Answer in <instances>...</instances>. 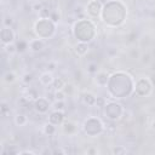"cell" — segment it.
<instances>
[{
    "label": "cell",
    "instance_id": "obj_1",
    "mask_svg": "<svg viewBox=\"0 0 155 155\" xmlns=\"http://www.w3.org/2000/svg\"><path fill=\"white\" fill-rule=\"evenodd\" d=\"M107 87L113 98H125L134 91V80L126 71H115L109 76Z\"/></svg>",
    "mask_w": 155,
    "mask_h": 155
},
{
    "label": "cell",
    "instance_id": "obj_2",
    "mask_svg": "<svg viewBox=\"0 0 155 155\" xmlns=\"http://www.w3.org/2000/svg\"><path fill=\"white\" fill-rule=\"evenodd\" d=\"M127 16V8L121 0H109L103 5L101 12L102 22L111 28L120 27Z\"/></svg>",
    "mask_w": 155,
    "mask_h": 155
},
{
    "label": "cell",
    "instance_id": "obj_3",
    "mask_svg": "<svg viewBox=\"0 0 155 155\" xmlns=\"http://www.w3.org/2000/svg\"><path fill=\"white\" fill-rule=\"evenodd\" d=\"M73 35L80 42H91L96 36V25L90 19H79L73 25Z\"/></svg>",
    "mask_w": 155,
    "mask_h": 155
},
{
    "label": "cell",
    "instance_id": "obj_4",
    "mask_svg": "<svg viewBox=\"0 0 155 155\" xmlns=\"http://www.w3.org/2000/svg\"><path fill=\"white\" fill-rule=\"evenodd\" d=\"M34 33L40 39H44V40L51 39L56 33V23L51 18L44 17V18L35 22Z\"/></svg>",
    "mask_w": 155,
    "mask_h": 155
},
{
    "label": "cell",
    "instance_id": "obj_5",
    "mask_svg": "<svg viewBox=\"0 0 155 155\" xmlns=\"http://www.w3.org/2000/svg\"><path fill=\"white\" fill-rule=\"evenodd\" d=\"M82 130H84V132L87 136H90V137H97V136H99L101 133L104 132L105 127H104V124L102 122L101 119L92 116V117H88V119H86L84 121Z\"/></svg>",
    "mask_w": 155,
    "mask_h": 155
},
{
    "label": "cell",
    "instance_id": "obj_6",
    "mask_svg": "<svg viewBox=\"0 0 155 155\" xmlns=\"http://www.w3.org/2000/svg\"><path fill=\"white\" fill-rule=\"evenodd\" d=\"M125 114V108L119 102H107L104 105V115L109 121H117Z\"/></svg>",
    "mask_w": 155,
    "mask_h": 155
},
{
    "label": "cell",
    "instance_id": "obj_7",
    "mask_svg": "<svg viewBox=\"0 0 155 155\" xmlns=\"http://www.w3.org/2000/svg\"><path fill=\"white\" fill-rule=\"evenodd\" d=\"M153 91V84L147 78H139L134 82V94L138 97H148Z\"/></svg>",
    "mask_w": 155,
    "mask_h": 155
},
{
    "label": "cell",
    "instance_id": "obj_8",
    "mask_svg": "<svg viewBox=\"0 0 155 155\" xmlns=\"http://www.w3.org/2000/svg\"><path fill=\"white\" fill-rule=\"evenodd\" d=\"M102 8H103V4L101 2V0H91L86 6V13L91 18H97L101 17Z\"/></svg>",
    "mask_w": 155,
    "mask_h": 155
},
{
    "label": "cell",
    "instance_id": "obj_9",
    "mask_svg": "<svg viewBox=\"0 0 155 155\" xmlns=\"http://www.w3.org/2000/svg\"><path fill=\"white\" fill-rule=\"evenodd\" d=\"M0 39H1V44L2 46H6L8 44H12L16 39V33L12 29V27H2L1 31H0Z\"/></svg>",
    "mask_w": 155,
    "mask_h": 155
},
{
    "label": "cell",
    "instance_id": "obj_10",
    "mask_svg": "<svg viewBox=\"0 0 155 155\" xmlns=\"http://www.w3.org/2000/svg\"><path fill=\"white\" fill-rule=\"evenodd\" d=\"M33 108L38 114H46L51 108V103L47 98L39 97L33 102Z\"/></svg>",
    "mask_w": 155,
    "mask_h": 155
},
{
    "label": "cell",
    "instance_id": "obj_11",
    "mask_svg": "<svg viewBox=\"0 0 155 155\" xmlns=\"http://www.w3.org/2000/svg\"><path fill=\"white\" fill-rule=\"evenodd\" d=\"M46 46V42L44 39H40V38H36V39H30L29 42H28V47L30 51L38 53V52H41Z\"/></svg>",
    "mask_w": 155,
    "mask_h": 155
},
{
    "label": "cell",
    "instance_id": "obj_12",
    "mask_svg": "<svg viewBox=\"0 0 155 155\" xmlns=\"http://www.w3.org/2000/svg\"><path fill=\"white\" fill-rule=\"evenodd\" d=\"M64 120H65V114L64 111H61V110H53L48 116V121L56 126L62 125Z\"/></svg>",
    "mask_w": 155,
    "mask_h": 155
},
{
    "label": "cell",
    "instance_id": "obj_13",
    "mask_svg": "<svg viewBox=\"0 0 155 155\" xmlns=\"http://www.w3.org/2000/svg\"><path fill=\"white\" fill-rule=\"evenodd\" d=\"M93 80H94V84H96L97 86L104 87V86H107V84H108L109 75H108L105 71H98L97 74H94Z\"/></svg>",
    "mask_w": 155,
    "mask_h": 155
},
{
    "label": "cell",
    "instance_id": "obj_14",
    "mask_svg": "<svg viewBox=\"0 0 155 155\" xmlns=\"http://www.w3.org/2000/svg\"><path fill=\"white\" fill-rule=\"evenodd\" d=\"M53 80H54L53 74H52V71H48V70L41 73L40 76H39V82L42 86H50V85H52L53 84Z\"/></svg>",
    "mask_w": 155,
    "mask_h": 155
},
{
    "label": "cell",
    "instance_id": "obj_15",
    "mask_svg": "<svg viewBox=\"0 0 155 155\" xmlns=\"http://www.w3.org/2000/svg\"><path fill=\"white\" fill-rule=\"evenodd\" d=\"M81 99H82V103L85 105H87V107H94L96 105L97 97L92 92H84L82 96H81Z\"/></svg>",
    "mask_w": 155,
    "mask_h": 155
},
{
    "label": "cell",
    "instance_id": "obj_16",
    "mask_svg": "<svg viewBox=\"0 0 155 155\" xmlns=\"http://www.w3.org/2000/svg\"><path fill=\"white\" fill-rule=\"evenodd\" d=\"M88 50H90V47H88V44H87V42H80V41H78V44H76L75 47H74L75 53H76L78 56H80V57L85 56V54L88 52Z\"/></svg>",
    "mask_w": 155,
    "mask_h": 155
},
{
    "label": "cell",
    "instance_id": "obj_17",
    "mask_svg": "<svg viewBox=\"0 0 155 155\" xmlns=\"http://www.w3.org/2000/svg\"><path fill=\"white\" fill-rule=\"evenodd\" d=\"M23 97L30 103V102H34L36 98H39V94H38V91L35 88H31V87H28L23 94Z\"/></svg>",
    "mask_w": 155,
    "mask_h": 155
},
{
    "label": "cell",
    "instance_id": "obj_18",
    "mask_svg": "<svg viewBox=\"0 0 155 155\" xmlns=\"http://www.w3.org/2000/svg\"><path fill=\"white\" fill-rule=\"evenodd\" d=\"M56 131H57L56 125L51 124L50 121H48L47 124H45L44 127H42V132H44V134H46V136H53V134L56 133Z\"/></svg>",
    "mask_w": 155,
    "mask_h": 155
},
{
    "label": "cell",
    "instance_id": "obj_19",
    "mask_svg": "<svg viewBox=\"0 0 155 155\" xmlns=\"http://www.w3.org/2000/svg\"><path fill=\"white\" fill-rule=\"evenodd\" d=\"M13 122H15L16 126H24L28 122V117L24 114H17L13 117Z\"/></svg>",
    "mask_w": 155,
    "mask_h": 155
},
{
    "label": "cell",
    "instance_id": "obj_20",
    "mask_svg": "<svg viewBox=\"0 0 155 155\" xmlns=\"http://www.w3.org/2000/svg\"><path fill=\"white\" fill-rule=\"evenodd\" d=\"M63 130L67 134H73L76 131V125L71 121H65L63 122Z\"/></svg>",
    "mask_w": 155,
    "mask_h": 155
},
{
    "label": "cell",
    "instance_id": "obj_21",
    "mask_svg": "<svg viewBox=\"0 0 155 155\" xmlns=\"http://www.w3.org/2000/svg\"><path fill=\"white\" fill-rule=\"evenodd\" d=\"M65 85H67V81H65L63 78H61V76L54 78L53 84H52V86H53V88H54V90H63Z\"/></svg>",
    "mask_w": 155,
    "mask_h": 155
},
{
    "label": "cell",
    "instance_id": "obj_22",
    "mask_svg": "<svg viewBox=\"0 0 155 155\" xmlns=\"http://www.w3.org/2000/svg\"><path fill=\"white\" fill-rule=\"evenodd\" d=\"M2 79H4L5 82H7V84H12V82L16 81V74H15L13 71H10V70H8V71H6V73L4 74Z\"/></svg>",
    "mask_w": 155,
    "mask_h": 155
},
{
    "label": "cell",
    "instance_id": "obj_23",
    "mask_svg": "<svg viewBox=\"0 0 155 155\" xmlns=\"http://www.w3.org/2000/svg\"><path fill=\"white\" fill-rule=\"evenodd\" d=\"M53 97H54V101H65L67 93L64 92V90H54Z\"/></svg>",
    "mask_w": 155,
    "mask_h": 155
},
{
    "label": "cell",
    "instance_id": "obj_24",
    "mask_svg": "<svg viewBox=\"0 0 155 155\" xmlns=\"http://www.w3.org/2000/svg\"><path fill=\"white\" fill-rule=\"evenodd\" d=\"M4 50H5V52L7 53V54H15L18 50H17V45H15L13 42L12 44H8V45H6V46H4Z\"/></svg>",
    "mask_w": 155,
    "mask_h": 155
},
{
    "label": "cell",
    "instance_id": "obj_25",
    "mask_svg": "<svg viewBox=\"0 0 155 155\" xmlns=\"http://www.w3.org/2000/svg\"><path fill=\"white\" fill-rule=\"evenodd\" d=\"M52 108L54 110L64 111L65 110V101H54V103L52 104Z\"/></svg>",
    "mask_w": 155,
    "mask_h": 155
},
{
    "label": "cell",
    "instance_id": "obj_26",
    "mask_svg": "<svg viewBox=\"0 0 155 155\" xmlns=\"http://www.w3.org/2000/svg\"><path fill=\"white\" fill-rule=\"evenodd\" d=\"M111 153L113 154H116V155H122V154H126L127 153V149L124 145H116V147L113 148Z\"/></svg>",
    "mask_w": 155,
    "mask_h": 155
},
{
    "label": "cell",
    "instance_id": "obj_27",
    "mask_svg": "<svg viewBox=\"0 0 155 155\" xmlns=\"http://www.w3.org/2000/svg\"><path fill=\"white\" fill-rule=\"evenodd\" d=\"M87 71L90 73V74H97L98 73V64L96 63V62H91V63H88L87 64Z\"/></svg>",
    "mask_w": 155,
    "mask_h": 155
},
{
    "label": "cell",
    "instance_id": "obj_28",
    "mask_svg": "<svg viewBox=\"0 0 155 155\" xmlns=\"http://www.w3.org/2000/svg\"><path fill=\"white\" fill-rule=\"evenodd\" d=\"M31 81H33V75H31V74H29V73L23 74V76H22V82H23L24 85H29Z\"/></svg>",
    "mask_w": 155,
    "mask_h": 155
},
{
    "label": "cell",
    "instance_id": "obj_29",
    "mask_svg": "<svg viewBox=\"0 0 155 155\" xmlns=\"http://www.w3.org/2000/svg\"><path fill=\"white\" fill-rule=\"evenodd\" d=\"M105 103H107V101H105L103 97H97V99H96V105H94V107H98V108H104Z\"/></svg>",
    "mask_w": 155,
    "mask_h": 155
},
{
    "label": "cell",
    "instance_id": "obj_30",
    "mask_svg": "<svg viewBox=\"0 0 155 155\" xmlns=\"http://www.w3.org/2000/svg\"><path fill=\"white\" fill-rule=\"evenodd\" d=\"M25 48H28V42H25V41H19V42L17 44V50H18L19 52L24 51Z\"/></svg>",
    "mask_w": 155,
    "mask_h": 155
},
{
    "label": "cell",
    "instance_id": "obj_31",
    "mask_svg": "<svg viewBox=\"0 0 155 155\" xmlns=\"http://www.w3.org/2000/svg\"><path fill=\"white\" fill-rule=\"evenodd\" d=\"M7 113H10V108H8L5 103H2V104H1V115H2V116H6Z\"/></svg>",
    "mask_w": 155,
    "mask_h": 155
},
{
    "label": "cell",
    "instance_id": "obj_32",
    "mask_svg": "<svg viewBox=\"0 0 155 155\" xmlns=\"http://www.w3.org/2000/svg\"><path fill=\"white\" fill-rule=\"evenodd\" d=\"M34 11H38V12H40V11H42L44 10V5L41 4V2H36V4H34L33 5V7H31Z\"/></svg>",
    "mask_w": 155,
    "mask_h": 155
},
{
    "label": "cell",
    "instance_id": "obj_33",
    "mask_svg": "<svg viewBox=\"0 0 155 155\" xmlns=\"http://www.w3.org/2000/svg\"><path fill=\"white\" fill-rule=\"evenodd\" d=\"M142 62L144 63V64H148L150 61H151V58H150V54L149 53H144V54H142Z\"/></svg>",
    "mask_w": 155,
    "mask_h": 155
},
{
    "label": "cell",
    "instance_id": "obj_34",
    "mask_svg": "<svg viewBox=\"0 0 155 155\" xmlns=\"http://www.w3.org/2000/svg\"><path fill=\"white\" fill-rule=\"evenodd\" d=\"M12 24H13L12 17H6V18L4 19V25H5V27H12Z\"/></svg>",
    "mask_w": 155,
    "mask_h": 155
},
{
    "label": "cell",
    "instance_id": "obj_35",
    "mask_svg": "<svg viewBox=\"0 0 155 155\" xmlns=\"http://www.w3.org/2000/svg\"><path fill=\"white\" fill-rule=\"evenodd\" d=\"M64 92L67 93V94H71V90H73V86L70 85V84H67L65 86H64Z\"/></svg>",
    "mask_w": 155,
    "mask_h": 155
},
{
    "label": "cell",
    "instance_id": "obj_36",
    "mask_svg": "<svg viewBox=\"0 0 155 155\" xmlns=\"http://www.w3.org/2000/svg\"><path fill=\"white\" fill-rule=\"evenodd\" d=\"M54 69H56V63L54 62H50L47 64V70L48 71H54Z\"/></svg>",
    "mask_w": 155,
    "mask_h": 155
},
{
    "label": "cell",
    "instance_id": "obj_37",
    "mask_svg": "<svg viewBox=\"0 0 155 155\" xmlns=\"http://www.w3.org/2000/svg\"><path fill=\"white\" fill-rule=\"evenodd\" d=\"M86 153H87V154H97V153H98V150H97L96 148H90V149H87V150H86Z\"/></svg>",
    "mask_w": 155,
    "mask_h": 155
},
{
    "label": "cell",
    "instance_id": "obj_38",
    "mask_svg": "<svg viewBox=\"0 0 155 155\" xmlns=\"http://www.w3.org/2000/svg\"><path fill=\"white\" fill-rule=\"evenodd\" d=\"M24 154H35L33 150H24V151H18V155H24Z\"/></svg>",
    "mask_w": 155,
    "mask_h": 155
},
{
    "label": "cell",
    "instance_id": "obj_39",
    "mask_svg": "<svg viewBox=\"0 0 155 155\" xmlns=\"http://www.w3.org/2000/svg\"><path fill=\"white\" fill-rule=\"evenodd\" d=\"M150 128H151L153 131H155V120H153V121L150 122Z\"/></svg>",
    "mask_w": 155,
    "mask_h": 155
},
{
    "label": "cell",
    "instance_id": "obj_40",
    "mask_svg": "<svg viewBox=\"0 0 155 155\" xmlns=\"http://www.w3.org/2000/svg\"><path fill=\"white\" fill-rule=\"evenodd\" d=\"M153 76H154V78H155V74H154V75H153ZM150 81H151V84H153V85H155V79H151V80H150Z\"/></svg>",
    "mask_w": 155,
    "mask_h": 155
}]
</instances>
